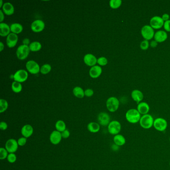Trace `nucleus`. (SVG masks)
Masks as SVG:
<instances>
[{"label":"nucleus","mask_w":170,"mask_h":170,"mask_svg":"<svg viewBox=\"0 0 170 170\" xmlns=\"http://www.w3.org/2000/svg\"><path fill=\"white\" fill-rule=\"evenodd\" d=\"M142 115L140 114L137 109H129L125 114L126 120L131 124H135L139 122Z\"/></svg>","instance_id":"nucleus-1"},{"label":"nucleus","mask_w":170,"mask_h":170,"mask_svg":"<svg viewBox=\"0 0 170 170\" xmlns=\"http://www.w3.org/2000/svg\"><path fill=\"white\" fill-rule=\"evenodd\" d=\"M154 119L150 114L142 115L139 121V124L142 128L149 129L153 127Z\"/></svg>","instance_id":"nucleus-2"},{"label":"nucleus","mask_w":170,"mask_h":170,"mask_svg":"<svg viewBox=\"0 0 170 170\" xmlns=\"http://www.w3.org/2000/svg\"><path fill=\"white\" fill-rule=\"evenodd\" d=\"M120 105V102L116 97L112 96L108 98L106 102L107 109L110 112L117 111Z\"/></svg>","instance_id":"nucleus-3"},{"label":"nucleus","mask_w":170,"mask_h":170,"mask_svg":"<svg viewBox=\"0 0 170 170\" xmlns=\"http://www.w3.org/2000/svg\"><path fill=\"white\" fill-rule=\"evenodd\" d=\"M31 50L28 45L22 44L17 48L16 51V55L18 59L21 60H23L28 57Z\"/></svg>","instance_id":"nucleus-4"},{"label":"nucleus","mask_w":170,"mask_h":170,"mask_svg":"<svg viewBox=\"0 0 170 170\" xmlns=\"http://www.w3.org/2000/svg\"><path fill=\"white\" fill-rule=\"evenodd\" d=\"M107 129L109 134L115 136L120 133L122 129V125L117 120H113L108 125Z\"/></svg>","instance_id":"nucleus-5"},{"label":"nucleus","mask_w":170,"mask_h":170,"mask_svg":"<svg viewBox=\"0 0 170 170\" xmlns=\"http://www.w3.org/2000/svg\"><path fill=\"white\" fill-rule=\"evenodd\" d=\"M153 127L159 132H164L168 127V122L165 119L162 117L156 118L154 122Z\"/></svg>","instance_id":"nucleus-6"},{"label":"nucleus","mask_w":170,"mask_h":170,"mask_svg":"<svg viewBox=\"0 0 170 170\" xmlns=\"http://www.w3.org/2000/svg\"><path fill=\"white\" fill-rule=\"evenodd\" d=\"M155 33L154 29L150 25H145L141 28V35L145 40L149 41L152 39L154 37Z\"/></svg>","instance_id":"nucleus-7"},{"label":"nucleus","mask_w":170,"mask_h":170,"mask_svg":"<svg viewBox=\"0 0 170 170\" xmlns=\"http://www.w3.org/2000/svg\"><path fill=\"white\" fill-rule=\"evenodd\" d=\"M26 66L27 71L32 75H37L40 72V66L34 60H30L27 61Z\"/></svg>","instance_id":"nucleus-8"},{"label":"nucleus","mask_w":170,"mask_h":170,"mask_svg":"<svg viewBox=\"0 0 170 170\" xmlns=\"http://www.w3.org/2000/svg\"><path fill=\"white\" fill-rule=\"evenodd\" d=\"M28 72L26 70H19L13 75V79L15 81L23 83L28 80Z\"/></svg>","instance_id":"nucleus-9"},{"label":"nucleus","mask_w":170,"mask_h":170,"mask_svg":"<svg viewBox=\"0 0 170 170\" xmlns=\"http://www.w3.org/2000/svg\"><path fill=\"white\" fill-rule=\"evenodd\" d=\"M18 146L17 140L15 139L11 138L8 140L6 142L5 148L9 153H15L17 151Z\"/></svg>","instance_id":"nucleus-10"},{"label":"nucleus","mask_w":170,"mask_h":170,"mask_svg":"<svg viewBox=\"0 0 170 170\" xmlns=\"http://www.w3.org/2000/svg\"><path fill=\"white\" fill-rule=\"evenodd\" d=\"M164 21L160 16H154L150 21V26L154 29H159L163 27Z\"/></svg>","instance_id":"nucleus-11"},{"label":"nucleus","mask_w":170,"mask_h":170,"mask_svg":"<svg viewBox=\"0 0 170 170\" xmlns=\"http://www.w3.org/2000/svg\"><path fill=\"white\" fill-rule=\"evenodd\" d=\"M98 123L100 126H108L111 122L110 115L107 113L102 112L100 113L97 116Z\"/></svg>","instance_id":"nucleus-12"},{"label":"nucleus","mask_w":170,"mask_h":170,"mask_svg":"<svg viewBox=\"0 0 170 170\" xmlns=\"http://www.w3.org/2000/svg\"><path fill=\"white\" fill-rule=\"evenodd\" d=\"M31 29L34 33H39L45 28V23L41 20H36L32 23L31 26Z\"/></svg>","instance_id":"nucleus-13"},{"label":"nucleus","mask_w":170,"mask_h":170,"mask_svg":"<svg viewBox=\"0 0 170 170\" xmlns=\"http://www.w3.org/2000/svg\"><path fill=\"white\" fill-rule=\"evenodd\" d=\"M63 137L61 136V132L57 130H54L50 133L49 136V141L52 144L56 145L60 143Z\"/></svg>","instance_id":"nucleus-14"},{"label":"nucleus","mask_w":170,"mask_h":170,"mask_svg":"<svg viewBox=\"0 0 170 170\" xmlns=\"http://www.w3.org/2000/svg\"><path fill=\"white\" fill-rule=\"evenodd\" d=\"M83 61L86 65L90 67L95 66L96 64H97V59L95 55L91 54H85L83 58Z\"/></svg>","instance_id":"nucleus-15"},{"label":"nucleus","mask_w":170,"mask_h":170,"mask_svg":"<svg viewBox=\"0 0 170 170\" xmlns=\"http://www.w3.org/2000/svg\"><path fill=\"white\" fill-rule=\"evenodd\" d=\"M18 41L17 34L11 33L7 37L6 44L9 48H13L16 46Z\"/></svg>","instance_id":"nucleus-16"},{"label":"nucleus","mask_w":170,"mask_h":170,"mask_svg":"<svg viewBox=\"0 0 170 170\" xmlns=\"http://www.w3.org/2000/svg\"><path fill=\"white\" fill-rule=\"evenodd\" d=\"M21 134L23 137L28 138L32 136L33 133V128L30 124H26L23 125L21 129Z\"/></svg>","instance_id":"nucleus-17"},{"label":"nucleus","mask_w":170,"mask_h":170,"mask_svg":"<svg viewBox=\"0 0 170 170\" xmlns=\"http://www.w3.org/2000/svg\"><path fill=\"white\" fill-rule=\"evenodd\" d=\"M168 38V34L166 31L160 30L155 33L154 39L157 43H163L167 40Z\"/></svg>","instance_id":"nucleus-18"},{"label":"nucleus","mask_w":170,"mask_h":170,"mask_svg":"<svg viewBox=\"0 0 170 170\" xmlns=\"http://www.w3.org/2000/svg\"><path fill=\"white\" fill-rule=\"evenodd\" d=\"M102 69L99 65H95L91 67L89 71L90 76L92 79H97L100 76Z\"/></svg>","instance_id":"nucleus-19"},{"label":"nucleus","mask_w":170,"mask_h":170,"mask_svg":"<svg viewBox=\"0 0 170 170\" xmlns=\"http://www.w3.org/2000/svg\"><path fill=\"white\" fill-rule=\"evenodd\" d=\"M137 109L141 115H144L148 114L150 110V108L149 105L147 102H141L138 104Z\"/></svg>","instance_id":"nucleus-20"},{"label":"nucleus","mask_w":170,"mask_h":170,"mask_svg":"<svg viewBox=\"0 0 170 170\" xmlns=\"http://www.w3.org/2000/svg\"><path fill=\"white\" fill-rule=\"evenodd\" d=\"M131 97L137 104L140 103L144 98L143 93L141 91L138 90H135L131 92Z\"/></svg>","instance_id":"nucleus-21"},{"label":"nucleus","mask_w":170,"mask_h":170,"mask_svg":"<svg viewBox=\"0 0 170 170\" xmlns=\"http://www.w3.org/2000/svg\"><path fill=\"white\" fill-rule=\"evenodd\" d=\"M2 11L4 12L5 15L7 16H11L13 15L15 12V8L13 5L9 2H6L4 3V5L2 8Z\"/></svg>","instance_id":"nucleus-22"},{"label":"nucleus","mask_w":170,"mask_h":170,"mask_svg":"<svg viewBox=\"0 0 170 170\" xmlns=\"http://www.w3.org/2000/svg\"><path fill=\"white\" fill-rule=\"evenodd\" d=\"M10 26L5 23H0V36L2 37H7L11 33Z\"/></svg>","instance_id":"nucleus-23"},{"label":"nucleus","mask_w":170,"mask_h":170,"mask_svg":"<svg viewBox=\"0 0 170 170\" xmlns=\"http://www.w3.org/2000/svg\"><path fill=\"white\" fill-rule=\"evenodd\" d=\"M113 140L114 144L116 145L119 147L123 146L126 144V138L123 135L120 134L114 136Z\"/></svg>","instance_id":"nucleus-24"},{"label":"nucleus","mask_w":170,"mask_h":170,"mask_svg":"<svg viewBox=\"0 0 170 170\" xmlns=\"http://www.w3.org/2000/svg\"><path fill=\"white\" fill-rule=\"evenodd\" d=\"M87 129L92 133H96L100 130V125L95 122H91L88 124Z\"/></svg>","instance_id":"nucleus-25"},{"label":"nucleus","mask_w":170,"mask_h":170,"mask_svg":"<svg viewBox=\"0 0 170 170\" xmlns=\"http://www.w3.org/2000/svg\"><path fill=\"white\" fill-rule=\"evenodd\" d=\"M10 28L11 33L16 34L21 33L23 31V27L22 25H21V23H17L11 24L10 26Z\"/></svg>","instance_id":"nucleus-26"},{"label":"nucleus","mask_w":170,"mask_h":170,"mask_svg":"<svg viewBox=\"0 0 170 170\" xmlns=\"http://www.w3.org/2000/svg\"><path fill=\"white\" fill-rule=\"evenodd\" d=\"M28 46L30 50L33 52H39L42 48V44L39 42L37 41L32 42Z\"/></svg>","instance_id":"nucleus-27"},{"label":"nucleus","mask_w":170,"mask_h":170,"mask_svg":"<svg viewBox=\"0 0 170 170\" xmlns=\"http://www.w3.org/2000/svg\"><path fill=\"white\" fill-rule=\"evenodd\" d=\"M73 93L77 98H82L85 96V91L80 86H76L74 88Z\"/></svg>","instance_id":"nucleus-28"},{"label":"nucleus","mask_w":170,"mask_h":170,"mask_svg":"<svg viewBox=\"0 0 170 170\" xmlns=\"http://www.w3.org/2000/svg\"><path fill=\"white\" fill-rule=\"evenodd\" d=\"M55 128L56 129V130L61 133V132L66 130V124H65V122L63 121V120H58L55 123Z\"/></svg>","instance_id":"nucleus-29"},{"label":"nucleus","mask_w":170,"mask_h":170,"mask_svg":"<svg viewBox=\"0 0 170 170\" xmlns=\"http://www.w3.org/2000/svg\"><path fill=\"white\" fill-rule=\"evenodd\" d=\"M22 85L20 82L14 81L12 84V90L15 93H20L22 90Z\"/></svg>","instance_id":"nucleus-30"},{"label":"nucleus","mask_w":170,"mask_h":170,"mask_svg":"<svg viewBox=\"0 0 170 170\" xmlns=\"http://www.w3.org/2000/svg\"><path fill=\"white\" fill-rule=\"evenodd\" d=\"M9 107L8 102L4 99H0V113H3L5 112Z\"/></svg>","instance_id":"nucleus-31"},{"label":"nucleus","mask_w":170,"mask_h":170,"mask_svg":"<svg viewBox=\"0 0 170 170\" xmlns=\"http://www.w3.org/2000/svg\"><path fill=\"white\" fill-rule=\"evenodd\" d=\"M52 70V66L49 64H45L40 67V72L43 75H47Z\"/></svg>","instance_id":"nucleus-32"},{"label":"nucleus","mask_w":170,"mask_h":170,"mask_svg":"<svg viewBox=\"0 0 170 170\" xmlns=\"http://www.w3.org/2000/svg\"><path fill=\"white\" fill-rule=\"evenodd\" d=\"M122 5L121 0H111L109 2V6L112 9H117Z\"/></svg>","instance_id":"nucleus-33"},{"label":"nucleus","mask_w":170,"mask_h":170,"mask_svg":"<svg viewBox=\"0 0 170 170\" xmlns=\"http://www.w3.org/2000/svg\"><path fill=\"white\" fill-rule=\"evenodd\" d=\"M9 154V152H8L6 148L4 147L0 148V159L1 160L7 159Z\"/></svg>","instance_id":"nucleus-34"},{"label":"nucleus","mask_w":170,"mask_h":170,"mask_svg":"<svg viewBox=\"0 0 170 170\" xmlns=\"http://www.w3.org/2000/svg\"><path fill=\"white\" fill-rule=\"evenodd\" d=\"M17 159V157L15 153H9L7 160L9 163L13 164L16 162Z\"/></svg>","instance_id":"nucleus-35"},{"label":"nucleus","mask_w":170,"mask_h":170,"mask_svg":"<svg viewBox=\"0 0 170 170\" xmlns=\"http://www.w3.org/2000/svg\"><path fill=\"white\" fill-rule=\"evenodd\" d=\"M97 64L99 66H105L108 64L107 59L104 56H101L97 59Z\"/></svg>","instance_id":"nucleus-36"},{"label":"nucleus","mask_w":170,"mask_h":170,"mask_svg":"<svg viewBox=\"0 0 170 170\" xmlns=\"http://www.w3.org/2000/svg\"><path fill=\"white\" fill-rule=\"evenodd\" d=\"M150 43L148 40H143L140 44V49L142 50H146L148 49V48H149Z\"/></svg>","instance_id":"nucleus-37"},{"label":"nucleus","mask_w":170,"mask_h":170,"mask_svg":"<svg viewBox=\"0 0 170 170\" xmlns=\"http://www.w3.org/2000/svg\"><path fill=\"white\" fill-rule=\"evenodd\" d=\"M18 146L20 147H23L27 143V138L24 137H21L17 140Z\"/></svg>","instance_id":"nucleus-38"},{"label":"nucleus","mask_w":170,"mask_h":170,"mask_svg":"<svg viewBox=\"0 0 170 170\" xmlns=\"http://www.w3.org/2000/svg\"><path fill=\"white\" fill-rule=\"evenodd\" d=\"M85 96L88 97L92 96L94 94V91L90 88H88L85 91Z\"/></svg>","instance_id":"nucleus-39"},{"label":"nucleus","mask_w":170,"mask_h":170,"mask_svg":"<svg viewBox=\"0 0 170 170\" xmlns=\"http://www.w3.org/2000/svg\"><path fill=\"white\" fill-rule=\"evenodd\" d=\"M61 136L63 137V138L64 139H67L69 138L70 135V131L68 129H66V130L61 132Z\"/></svg>","instance_id":"nucleus-40"},{"label":"nucleus","mask_w":170,"mask_h":170,"mask_svg":"<svg viewBox=\"0 0 170 170\" xmlns=\"http://www.w3.org/2000/svg\"><path fill=\"white\" fill-rule=\"evenodd\" d=\"M8 128V124L5 121H2L0 123V129L2 131H6Z\"/></svg>","instance_id":"nucleus-41"},{"label":"nucleus","mask_w":170,"mask_h":170,"mask_svg":"<svg viewBox=\"0 0 170 170\" xmlns=\"http://www.w3.org/2000/svg\"><path fill=\"white\" fill-rule=\"evenodd\" d=\"M163 27L166 32H170V20L165 22Z\"/></svg>","instance_id":"nucleus-42"},{"label":"nucleus","mask_w":170,"mask_h":170,"mask_svg":"<svg viewBox=\"0 0 170 170\" xmlns=\"http://www.w3.org/2000/svg\"><path fill=\"white\" fill-rule=\"evenodd\" d=\"M162 18L165 22L170 20V15L168 13H164V14H163V16H162Z\"/></svg>","instance_id":"nucleus-43"},{"label":"nucleus","mask_w":170,"mask_h":170,"mask_svg":"<svg viewBox=\"0 0 170 170\" xmlns=\"http://www.w3.org/2000/svg\"><path fill=\"white\" fill-rule=\"evenodd\" d=\"M150 47H151V48H156V47H157V45H158V43L155 40H152V41H151V43H150Z\"/></svg>","instance_id":"nucleus-44"},{"label":"nucleus","mask_w":170,"mask_h":170,"mask_svg":"<svg viewBox=\"0 0 170 170\" xmlns=\"http://www.w3.org/2000/svg\"><path fill=\"white\" fill-rule=\"evenodd\" d=\"M5 13L2 11V10H0V22L3 23L5 18Z\"/></svg>","instance_id":"nucleus-45"},{"label":"nucleus","mask_w":170,"mask_h":170,"mask_svg":"<svg viewBox=\"0 0 170 170\" xmlns=\"http://www.w3.org/2000/svg\"><path fill=\"white\" fill-rule=\"evenodd\" d=\"M31 43H30V40L28 39H25L23 40V44L26 45H29Z\"/></svg>","instance_id":"nucleus-46"},{"label":"nucleus","mask_w":170,"mask_h":170,"mask_svg":"<svg viewBox=\"0 0 170 170\" xmlns=\"http://www.w3.org/2000/svg\"><path fill=\"white\" fill-rule=\"evenodd\" d=\"M120 147H119L118 146H117L116 145L113 144L112 146V149L113 151H117L118 150L119 148Z\"/></svg>","instance_id":"nucleus-47"},{"label":"nucleus","mask_w":170,"mask_h":170,"mask_svg":"<svg viewBox=\"0 0 170 170\" xmlns=\"http://www.w3.org/2000/svg\"><path fill=\"white\" fill-rule=\"evenodd\" d=\"M4 44L2 42H0V51L1 52H2L3 50L4 49Z\"/></svg>","instance_id":"nucleus-48"},{"label":"nucleus","mask_w":170,"mask_h":170,"mask_svg":"<svg viewBox=\"0 0 170 170\" xmlns=\"http://www.w3.org/2000/svg\"><path fill=\"white\" fill-rule=\"evenodd\" d=\"M0 2H1V3H0V8H2L3 6V5H4L3 1L2 0H1V1H0Z\"/></svg>","instance_id":"nucleus-49"},{"label":"nucleus","mask_w":170,"mask_h":170,"mask_svg":"<svg viewBox=\"0 0 170 170\" xmlns=\"http://www.w3.org/2000/svg\"><path fill=\"white\" fill-rule=\"evenodd\" d=\"M169 165H170V163H169Z\"/></svg>","instance_id":"nucleus-50"},{"label":"nucleus","mask_w":170,"mask_h":170,"mask_svg":"<svg viewBox=\"0 0 170 170\" xmlns=\"http://www.w3.org/2000/svg\"><path fill=\"white\" fill-rule=\"evenodd\" d=\"M169 141H170V138H169Z\"/></svg>","instance_id":"nucleus-51"}]
</instances>
